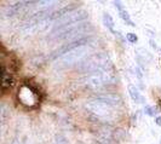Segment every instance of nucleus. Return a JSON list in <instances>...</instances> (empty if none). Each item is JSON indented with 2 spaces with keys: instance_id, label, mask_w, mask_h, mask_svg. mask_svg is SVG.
<instances>
[{
  "instance_id": "obj_15",
  "label": "nucleus",
  "mask_w": 161,
  "mask_h": 144,
  "mask_svg": "<svg viewBox=\"0 0 161 144\" xmlns=\"http://www.w3.org/2000/svg\"><path fill=\"white\" fill-rule=\"evenodd\" d=\"M158 110L155 109V108H153V107H150V105H147L144 108V113L147 115H149V116H154L155 115V113H156Z\"/></svg>"
},
{
  "instance_id": "obj_5",
  "label": "nucleus",
  "mask_w": 161,
  "mask_h": 144,
  "mask_svg": "<svg viewBox=\"0 0 161 144\" xmlns=\"http://www.w3.org/2000/svg\"><path fill=\"white\" fill-rule=\"evenodd\" d=\"M88 17V13L87 11L85 10H78V11H73L70 12L67 16H64L62 18H59L58 21H56V25H55V29L53 30H57V29H61L64 27H68V25H73V24H77L78 22H81V21H85Z\"/></svg>"
},
{
  "instance_id": "obj_7",
  "label": "nucleus",
  "mask_w": 161,
  "mask_h": 144,
  "mask_svg": "<svg viewBox=\"0 0 161 144\" xmlns=\"http://www.w3.org/2000/svg\"><path fill=\"white\" fill-rule=\"evenodd\" d=\"M85 108H86L87 110H90L92 113V114L97 115L99 117L102 116H108L110 113H112V107L105 104L103 102H99L97 99H91L88 101L86 104H85Z\"/></svg>"
},
{
  "instance_id": "obj_14",
  "label": "nucleus",
  "mask_w": 161,
  "mask_h": 144,
  "mask_svg": "<svg viewBox=\"0 0 161 144\" xmlns=\"http://www.w3.org/2000/svg\"><path fill=\"white\" fill-rule=\"evenodd\" d=\"M119 15H120V17H121L125 22H126V24H128V25H131V27H134V23L132 22V19L130 18V15H128V12L126 11L125 9H122V10H120L119 11Z\"/></svg>"
},
{
  "instance_id": "obj_20",
  "label": "nucleus",
  "mask_w": 161,
  "mask_h": 144,
  "mask_svg": "<svg viewBox=\"0 0 161 144\" xmlns=\"http://www.w3.org/2000/svg\"><path fill=\"white\" fill-rule=\"evenodd\" d=\"M136 74H137V76H138V78L139 79H142V73H140V70H139V68H136Z\"/></svg>"
},
{
  "instance_id": "obj_13",
  "label": "nucleus",
  "mask_w": 161,
  "mask_h": 144,
  "mask_svg": "<svg viewBox=\"0 0 161 144\" xmlns=\"http://www.w3.org/2000/svg\"><path fill=\"white\" fill-rule=\"evenodd\" d=\"M103 22H104V25L110 30V32H112L113 34H116V32L114 30V19L108 12L103 13Z\"/></svg>"
},
{
  "instance_id": "obj_10",
  "label": "nucleus",
  "mask_w": 161,
  "mask_h": 144,
  "mask_svg": "<svg viewBox=\"0 0 161 144\" xmlns=\"http://www.w3.org/2000/svg\"><path fill=\"white\" fill-rule=\"evenodd\" d=\"M77 7H78L77 3H73V4H70V5H67V6H64V7H62V9L57 10V11L52 12V13L47 17V19H49V21H52V19H57V21H58L59 18H62V17H64V16H67V15H69L70 12L75 11V9H77Z\"/></svg>"
},
{
  "instance_id": "obj_4",
  "label": "nucleus",
  "mask_w": 161,
  "mask_h": 144,
  "mask_svg": "<svg viewBox=\"0 0 161 144\" xmlns=\"http://www.w3.org/2000/svg\"><path fill=\"white\" fill-rule=\"evenodd\" d=\"M17 98L18 102L23 104L24 107H28V108H34L37 107V104L39 103V92L32 87L31 85H27L24 84L18 89L17 92Z\"/></svg>"
},
{
  "instance_id": "obj_1",
  "label": "nucleus",
  "mask_w": 161,
  "mask_h": 144,
  "mask_svg": "<svg viewBox=\"0 0 161 144\" xmlns=\"http://www.w3.org/2000/svg\"><path fill=\"white\" fill-rule=\"evenodd\" d=\"M109 61L104 53L93 55L91 57L86 58L84 62H80V64L77 67V69L81 73H98L108 69Z\"/></svg>"
},
{
  "instance_id": "obj_17",
  "label": "nucleus",
  "mask_w": 161,
  "mask_h": 144,
  "mask_svg": "<svg viewBox=\"0 0 161 144\" xmlns=\"http://www.w3.org/2000/svg\"><path fill=\"white\" fill-rule=\"evenodd\" d=\"M55 144H68V143H67V141H65L64 137L58 136L57 137V141H56V143H55Z\"/></svg>"
},
{
  "instance_id": "obj_8",
  "label": "nucleus",
  "mask_w": 161,
  "mask_h": 144,
  "mask_svg": "<svg viewBox=\"0 0 161 144\" xmlns=\"http://www.w3.org/2000/svg\"><path fill=\"white\" fill-rule=\"evenodd\" d=\"M85 53H86V47H85V46H81V47H79V49L70 51V52H68L67 55H64L62 57V64L70 65V64L77 63Z\"/></svg>"
},
{
  "instance_id": "obj_2",
  "label": "nucleus",
  "mask_w": 161,
  "mask_h": 144,
  "mask_svg": "<svg viewBox=\"0 0 161 144\" xmlns=\"http://www.w3.org/2000/svg\"><path fill=\"white\" fill-rule=\"evenodd\" d=\"M90 30H92V25L90 23H77V24L68 25V27H64L61 29L53 30L50 38L55 40L70 39V38L78 37V35H81L84 33H87Z\"/></svg>"
},
{
  "instance_id": "obj_16",
  "label": "nucleus",
  "mask_w": 161,
  "mask_h": 144,
  "mask_svg": "<svg viewBox=\"0 0 161 144\" xmlns=\"http://www.w3.org/2000/svg\"><path fill=\"white\" fill-rule=\"evenodd\" d=\"M126 39L128 40V43L134 44V43H137L138 37H137L136 34H133V33H127V34H126Z\"/></svg>"
},
{
  "instance_id": "obj_6",
  "label": "nucleus",
  "mask_w": 161,
  "mask_h": 144,
  "mask_svg": "<svg viewBox=\"0 0 161 144\" xmlns=\"http://www.w3.org/2000/svg\"><path fill=\"white\" fill-rule=\"evenodd\" d=\"M88 41H90V38H80L78 40H73L72 43H67L65 45L61 46L59 49H57L56 51H55V52L50 56V59L53 61L58 57H63L64 55H67L68 52H70V51H73L75 49H79V47H81V46H85Z\"/></svg>"
},
{
  "instance_id": "obj_11",
  "label": "nucleus",
  "mask_w": 161,
  "mask_h": 144,
  "mask_svg": "<svg viewBox=\"0 0 161 144\" xmlns=\"http://www.w3.org/2000/svg\"><path fill=\"white\" fill-rule=\"evenodd\" d=\"M128 93H130V96H131V98H132L134 102H143L144 101V98L142 96H140V93H139V91H138V89L134 85H132V84H130L128 85Z\"/></svg>"
},
{
  "instance_id": "obj_21",
  "label": "nucleus",
  "mask_w": 161,
  "mask_h": 144,
  "mask_svg": "<svg viewBox=\"0 0 161 144\" xmlns=\"http://www.w3.org/2000/svg\"><path fill=\"white\" fill-rule=\"evenodd\" d=\"M150 45L153 46V49H155V50H159V47H158V45L154 43V40H150Z\"/></svg>"
},
{
  "instance_id": "obj_9",
  "label": "nucleus",
  "mask_w": 161,
  "mask_h": 144,
  "mask_svg": "<svg viewBox=\"0 0 161 144\" xmlns=\"http://www.w3.org/2000/svg\"><path fill=\"white\" fill-rule=\"evenodd\" d=\"M99 102H103L105 104H108L110 107H115V105H119L121 104V97L119 95H115V93H102V95H98L96 96V98Z\"/></svg>"
},
{
  "instance_id": "obj_18",
  "label": "nucleus",
  "mask_w": 161,
  "mask_h": 144,
  "mask_svg": "<svg viewBox=\"0 0 161 144\" xmlns=\"http://www.w3.org/2000/svg\"><path fill=\"white\" fill-rule=\"evenodd\" d=\"M114 5L116 6L118 9H119V11L120 10H122L124 9V6H122V3H120V1H114Z\"/></svg>"
},
{
  "instance_id": "obj_19",
  "label": "nucleus",
  "mask_w": 161,
  "mask_h": 144,
  "mask_svg": "<svg viewBox=\"0 0 161 144\" xmlns=\"http://www.w3.org/2000/svg\"><path fill=\"white\" fill-rule=\"evenodd\" d=\"M155 123H156L158 126H161V116H156V117H155Z\"/></svg>"
},
{
  "instance_id": "obj_3",
  "label": "nucleus",
  "mask_w": 161,
  "mask_h": 144,
  "mask_svg": "<svg viewBox=\"0 0 161 144\" xmlns=\"http://www.w3.org/2000/svg\"><path fill=\"white\" fill-rule=\"evenodd\" d=\"M85 81H86V85L88 87H91L93 90H97L103 86L114 84L116 81V78H115L113 71H110L109 69H105L102 71H98V73L91 74L90 76H87Z\"/></svg>"
},
{
  "instance_id": "obj_12",
  "label": "nucleus",
  "mask_w": 161,
  "mask_h": 144,
  "mask_svg": "<svg viewBox=\"0 0 161 144\" xmlns=\"http://www.w3.org/2000/svg\"><path fill=\"white\" fill-rule=\"evenodd\" d=\"M13 85V78L12 75H10V73H5L1 75V89L6 90L9 87H11Z\"/></svg>"
}]
</instances>
